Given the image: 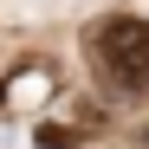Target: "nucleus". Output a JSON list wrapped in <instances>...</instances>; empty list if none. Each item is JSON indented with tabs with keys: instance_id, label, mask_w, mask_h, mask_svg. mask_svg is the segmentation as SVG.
<instances>
[{
	"instance_id": "obj_1",
	"label": "nucleus",
	"mask_w": 149,
	"mask_h": 149,
	"mask_svg": "<svg viewBox=\"0 0 149 149\" xmlns=\"http://www.w3.org/2000/svg\"><path fill=\"white\" fill-rule=\"evenodd\" d=\"M91 58H97V71H104L110 84H123V91L149 84V19H136V13H110V19H97V33H91Z\"/></svg>"
},
{
	"instance_id": "obj_2",
	"label": "nucleus",
	"mask_w": 149,
	"mask_h": 149,
	"mask_svg": "<svg viewBox=\"0 0 149 149\" xmlns=\"http://www.w3.org/2000/svg\"><path fill=\"white\" fill-rule=\"evenodd\" d=\"M45 91H52V78H45V71L33 65V71H19V78H13V104H39Z\"/></svg>"
}]
</instances>
